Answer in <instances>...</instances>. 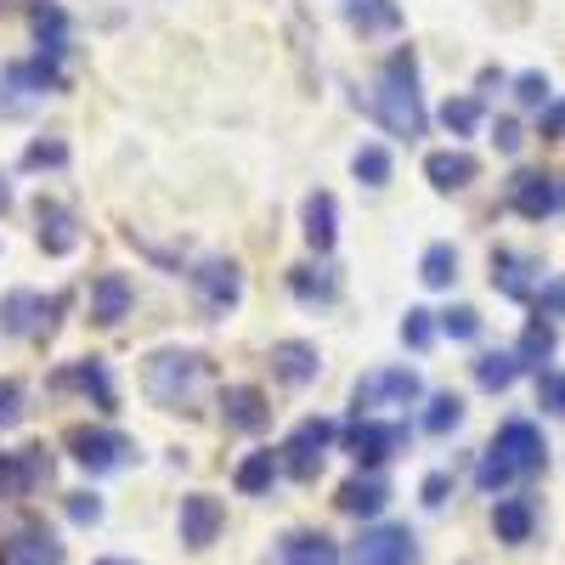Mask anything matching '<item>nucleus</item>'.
Segmentation results:
<instances>
[{
	"instance_id": "39",
	"label": "nucleus",
	"mask_w": 565,
	"mask_h": 565,
	"mask_svg": "<svg viewBox=\"0 0 565 565\" xmlns=\"http://www.w3.org/2000/svg\"><path fill=\"white\" fill-rule=\"evenodd\" d=\"M441 334H452V340H476V334H481V311H476V306H452V311L441 317Z\"/></svg>"
},
{
	"instance_id": "33",
	"label": "nucleus",
	"mask_w": 565,
	"mask_h": 565,
	"mask_svg": "<svg viewBox=\"0 0 565 565\" xmlns=\"http://www.w3.org/2000/svg\"><path fill=\"white\" fill-rule=\"evenodd\" d=\"M514 356H521V367H543L548 356H554V322H526V334H521V345H514Z\"/></svg>"
},
{
	"instance_id": "10",
	"label": "nucleus",
	"mask_w": 565,
	"mask_h": 565,
	"mask_svg": "<svg viewBox=\"0 0 565 565\" xmlns=\"http://www.w3.org/2000/svg\"><path fill=\"white\" fill-rule=\"evenodd\" d=\"M193 295L204 300V311H232L244 300V271H238V260H199V271H193Z\"/></svg>"
},
{
	"instance_id": "40",
	"label": "nucleus",
	"mask_w": 565,
	"mask_h": 565,
	"mask_svg": "<svg viewBox=\"0 0 565 565\" xmlns=\"http://www.w3.org/2000/svg\"><path fill=\"white\" fill-rule=\"evenodd\" d=\"M45 164H68V141H34V148L23 153V170H45Z\"/></svg>"
},
{
	"instance_id": "6",
	"label": "nucleus",
	"mask_w": 565,
	"mask_h": 565,
	"mask_svg": "<svg viewBox=\"0 0 565 565\" xmlns=\"http://www.w3.org/2000/svg\"><path fill=\"white\" fill-rule=\"evenodd\" d=\"M334 436H340V424L334 418H300L295 430H289V441L277 447V458H282V469H289L295 481H317V469H322V458H328V447H334Z\"/></svg>"
},
{
	"instance_id": "42",
	"label": "nucleus",
	"mask_w": 565,
	"mask_h": 565,
	"mask_svg": "<svg viewBox=\"0 0 565 565\" xmlns=\"http://www.w3.org/2000/svg\"><path fill=\"white\" fill-rule=\"evenodd\" d=\"M514 97H521V108H548V74H521Z\"/></svg>"
},
{
	"instance_id": "12",
	"label": "nucleus",
	"mask_w": 565,
	"mask_h": 565,
	"mask_svg": "<svg viewBox=\"0 0 565 565\" xmlns=\"http://www.w3.org/2000/svg\"><path fill=\"white\" fill-rule=\"evenodd\" d=\"M63 306H68V295L40 300V295L18 289V295L0 300V334H34V328H57V311H63Z\"/></svg>"
},
{
	"instance_id": "28",
	"label": "nucleus",
	"mask_w": 565,
	"mask_h": 565,
	"mask_svg": "<svg viewBox=\"0 0 565 565\" xmlns=\"http://www.w3.org/2000/svg\"><path fill=\"white\" fill-rule=\"evenodd\" d=\"M469 367H476V385H481V391H509V385L526 373L514 351H481V356L469 362Z\"/></svg>"
},
{
	"instance_id": "3",
	"label": "nucleus",
	"mask_w": 565,
	"mask_h": 565,
	"mask_svg": "<svg viewBox=\"0 0 565 565\" xmlns=\"http://www.w3.org/2000/svg\"><path fill=\"white\" fill-rule=\"evenodd\" d=\"M373 119H380L391 136H424V125H430V114H424V97H418V63L413 52H396L380 74V85H373Z\"/></svg>"
},
{
	"instance_id": "16",
	"label": "nucleus",
	"mask_w": 565,
	"mask_h": 565,
	"mask_svg": "<svg viewBox=\"0 0 565 565\" xmlns=\"http://www.w3.org/2000/svg\"><path fill=\"white\" fill-rule=\"evenodd\" d=\"M226 526V509L210 498V492H186L181 498V543L186 548H210Z\"/></svg>"
},
{
	"instance_id": "14",
	"label": "nucleus",
	"mask_w": 565,
	"mask_h": 565,
	"mask_svg": "<svg viewBox=\"0 0 565 565\" xmlns=\"http://www.w3.org/2000/svg\"><path fill=\"white\" fill-rule=\"evenodd\" d=\"M221 424L238 430V436H260L271 424V407H266V396L255 385H226L221 391Z\"/></svg>"
},
{
	"instance_id": "1",
	"label": "nucleus",
	"mask_w": 565,
	"mask_h": 565,
	"mask_svg": "<svg viewBox=\"0 0 565 565\" xmlns=\"http://www.w3.org/2000/svg\"><path fill=\"white\" fill-rule=\"evenodd\" d=\"M543 463H548V441H543L537 424L532 418H503V430L492 436V447L476 463V487L481 492H503L509 481L537 476Z\"/></svg>"
},
{
	"instance_id": "7",
	"label": "nucleus",
	"mask_w": 565,
	"mask_h": 565,
	"mask_svg": "<svg viewBox=\"0 0 565 565\" xmlns=\"http://www.w3.org/2000/svg\"><path fill=\"white\" fill-rule=\"evenodd\" d=\"M345 447H351V458L373 476L385 458H396V452L407 447V424H396V418H356L351 430H345Z\"/></svg>"
},
{
	"instance_id": "13",
	"label": "nucleus",
	"mask_w": 565,
	"mask_h": 565,
	"mask_svg": "<svg viewBox=\"0 0 565 565\" xmlns=\"http://www.w3.org/2000/svg\"><path fill=\"white\" fill-rule=\"evenodd\" d=\"M0 565H63V543L52 537L45 521H23L0 548Z\"/></svg>"
},
{
	"instance_id": "49",
	"label": "nucleus",
	"mask_w": 565,
	"mask_h": 565,
	"mask_svg": "<svg viewBox=\"0 0 565 565\" xmlns=\"http://www.w3.org/2000/svg\"><path fill=\"white\" fill-rule=\"evenodd\" d=\"M97 565H130V559H97Z\"/></svg>"
},
{
	"instance_id": "34",
	"label": "nucleus",
	"mask_w": 565,
	"mask_h": 565,
	"mask_svg": "<svg viewBox=\"0 0 565 565\" xmlns=\"http://www.w3.org/2000/svg\"><path fill=\"white\" fill-rule=\"evenodd\" d=\"M458 424H463V396L436 391V396H430V413H424V430H430V436H447V430H458Z\"/></svg>"
},
{
	"instance_id": "44",
	"label": "nucleus",
	"mask_w": 565,
	"mask_h": 565,
	"mask_svg": "<svg viewBox=\"0 0 565 565\" xmlns=\"http://www.w3.org/2000/svg\"><path fill=\"white\" fill-rule=\"evenodd\" d=\"M23 418V385L18 380H0V430H12Z\"/></svg>"
},
{
	"instance_id": "41",
	"label": "nucleus",
	"mask_w": 565,
	"mask_h": 565,
	"mask_svg": "<svg viewBox=\"0 0 565 565\" xmlns=\"http://www.w3.org/2000/svg\"><path fill=\"white\" fill-rule=\"evenodd\" d=\"M537 317H565V277L537 282Z\"/></svg>"
},
{
	"instance_id": "24",
	"label": "nucleus",
	"mask_w": 565,
	"mask_h": 565,
	"mask_svg": "<svg viewBox=\"0 0 565 565\" xmlns=\"http://www.w3.org/2000/svg\"><path fill=\"white\" fill-rule=\"evenodd\" d=\"M340 514H356V521H367V514H380L385 503H391V481L385 476H367V469H362V476H351L345 487H340Z\"/></svg>"
},
{
	"instance_id": "35",
	"label": "nucleus",
	"mask_w": 565,
	"mask_h": 565,
	"mask_svg": "<svg viewBox=\"0 0 565 565\" xmlns=\"http://www.w3.org/2000/svg\"><path fill=\"white\" fill-rule=\"evenodd\" d=\"M351 170H356L362 186H385V181H391V153L380 148V141H367V148H356Z\"/></svg>"
},
{
	"instance_id": "19",
	"label": "nucleus",
	"mask_w": 565,
	"mask_h": 565,
	"mask_svg": "<svg viewBox=\"0 0 565 565\" xmlns=\"http://www.w3.org/2000/svg\"><path fill=\"white\" fill-rule=\"evenodd\" d=\"M34 221H40V249H45V255H74V244H79V221H74L68 204L40 199V204H34Z\"/></svg>"
},
{
	"instance_id": "22",
	"label": "nucleus",
	"mask_w": 565,
	"mask_h": 565,
	"mask_svg": "<svg viewBox=\"0 0 565 565\" xmlns=\"http://www.w3.org/2000/svg\"><path fill=\"white\" fill-rule=\"evenodd\" d=\"M300 226H306V244L317 255L334 249V238H340V204H334V193H311L300 204Z\"/></svg>"
},
{
	"instance_id": "5",
	"label": "nucleus",
	"mask_w": 565,
	"mask_h": 565,
	"mask_svg": "<svg viewBox=\"0 0 565 565\" xmlns=\"http://www.w3.org/2000/svg\"><path fill=\"white\" fill-rule=\"evenodd\" d=\"M424 396V380L413 367H373V373H362L356 380V391H351V407H356V418H373V413H385V407H413Z\"/></svg>"
},
{
	"instance_id": "45",
	"label": "nucleus",
	"mask_w": 565,
	"mask_h": 565,
	"mask_svg": "<svg viewBox=\"0 0 565 565\" xmlns=\"http://www.w3.org/2000/svg\"><path fill=\"white\" fill-rule=\"evenodd\" d=\"M447 492H452V476H441V469H436V476H424V487H418V498L430 503V509H441Z\"/></svg>"
},
{
	"instance_id": "36",
	"label": "nucleus",
	"mask_w": 565,
	"mask_h": 565,
	"mask_svg": "<svg viewBox=\"0 0 565 565\" xmlns=\"http://www.w3.org/2000/svg\"><path fill=\"white\" fill-rule=\"evenodd\" d=\"M402 345H413V351H430V345H436V311L407 306V317H402Z\"/></svg>"
},
{
	"instance_id": "8",
	"label": "nucleus",
	"mask_w": 565,
	"mask_h": 565,
	"mask_svg": "<svg viewBox=\"0 0 565 565\" xmlns=\"http://www.w3.org/2000/svg\"><path fill=\"white\" fill-rule=\"evenodd\" d=\"M509 204L514 215H526V221H548L565 210V175H543V170H521L509 181Z\"/></svg>"
},
{
	"instance_id": "43",
	"label": "nucleus",
	"mask_w": 565,
	"mask_h": 565,
	"mask_svg": "<svg viewBox=\"0 0 565 565\" xmlns=\"http://www.w3.org/2000/svg\"><path fill=\"white\" fill-rule=\"evenodd\" d=\"M68 521H74V526H97V521H103V498L68 492Z\"/></svg>"
},
{
	"instance_id": "48",
	"label": "nucleus",
	"mask_w": 565,
	"mask_h": 565,
	"mask_svg": "<svg viewBox=\"0 0 565 565\" xmlns=\"http://www.w3.org/2000/svg\"><path fill=\"white\" fill-rule=\"evenodd\" d=\"M7 210H12V186H7V181H0V215H7Z\"/></svg>"
},
{
	"instance_id": "18",
	"label": "nucleus",
	"mask_w": 565,
	"mask_h": 565,
	"mask_svg": "<svg viewBox=\"0 0 565 565\" xmlns=\"http://www.w3.org/2000/svg\"><path fill=\"white\" fill-rule=\"evenodd\" d=\"M266 362H271L277 380H282V385H295V391H300V385H311L317 373H322V356H317V345H311V340H277Z\"/></svg>"
},
{
	"instance_id": "29",
	"label": "nucleus",
	"mask_w": 565,
	"mask_h": 565,
	"mask_svg": "<svg viewBox=\"0 0 565 565\" xmlns=\"http://www.w3.org/2000/svg\"><path fill=\"white\" fill-rule=\"evenodd\" d=\"M277 476H282V458H277V452H249L238 469H232V487L249 492V498H260V492H271Z\"/></svg>"
},
{
	"instance_id": "11",
	"label": "nucleus",
	"mask_w": 565,
	"mask_h": 565,
	"mask_svg": "<svg viewBox=\"0 0 565 565\" xmlns=\"http://www.w3.org/2000/svg\"><path fill=\"white\" fill-rule=\"evenodd\" d=\"M40 481H52V452L45 447L0 452V498H29Z\"/></svg>"
},
{
	"instance_id": "15",
	"label": "nucleus",
	"mask_w": 565,
	"mask_h": 565,
	"mask_svg": "<svg viewBox=\"0 0 565 565\" xmlns=\"http://www.w3.org/2000/svg\"><path fill=\"white\" fill-rule=\"evenodd\" d=\"M52 385H57V391H79V396H90L103 413L119 402V396H114V373H108V362H103V356H79V362H68Z\"/></svg>"
},
{
	"instance_id": "38",
	"label": "nucleus",
	"mask_w": 565,
	"mask_h": 565,
	"mask_svg": "<svg viewBox=\"0 0 565 565\" xmlns=\"http://www.w3.org/2000/svg\"><path fill=\"white\" fill-rule=\"evenodd\" d=\"M537 407H548L554 418H565V373H554V367L537 373Z\"/></svg>"
},
{
	"instance_id": "31",
	"label": "nucleus",
	"mask_w": 565,
	"mask_h": 565,
	"mask_svg": "<svg viewBox=\"0 0 565 565\" xmlns=\"http://www.w3.org/2000/svg\"><path fill=\"white\" fill-rule=\"evenodd\" d=\"M29 23H34V40H40V57H52V63H57V57H63L68 18H63L57 7H34V18H29Z\"/></svg>"
},
{
	"instance_id": "47",
	"label": "nucleus",
	"mask_w": 565,
	"mask_h": 565,
	"mask_svg": "<svg viewBox=\"0 0 565 565\" xmlns=\"http://www.w3.org/2000/svg\"><path fill=\"white\" fill-rule=\"evenodd\" d=\"M537 136H548V141H559V136H565V103L543 108V125H537Z\"/></svg>"
},
{
	"instance_id": "25",
	"label": "nucleus",
	"mask_w": 565,
	"mask_h": 565,
	"mask_svg": "<svg viewBox=\"0 0 565 565\" xmlns=\"http://www.w3.org/2000/svg\"><path fill=\"white\" fill-rule=\"evenodd\" d=\"M282 565H340V543L322 537V532H289L277 543Z\"/></svg>"
},
{
	"instance_id": "20",
	"label": "nucleus",
	"mask_w": 565,
	"mask_h": 565,
	"mask_svg": "<svg viewBox=\"0 0 565 565\" xmlns=\"http://www.w3.org/2000/svg\"><path fill=\"white\" fill-rule=\"evenodd\" d=\"M130 277L125 271H103L97 282H90V322H103V328H114V322H125L130 317Z\"/></svg>"
},
{
	"instance_id": "26",
	"label": "nucleus",
	"mask_w": 565,
	"mask_h": 565,
	"mask_svg": "<svg viewBox=\"0 0 565 565\" xmlns=\"http://www.w3.org/2000/svg\"><path fill=\"white\" fill-rule=\"evenodd\" d=\"M345 23L362 34H396L402 29V7L396 0H345Z\"/></svg>"
},
{
	"instance_id": "30",
	"label": "nucleus",
	"mask_w": 565,
	"mask_h": 565,
	"mask_svg": "<svg viewBox=\"0 0 565 565\" xmlns=\"http://www.w3.org/2000/svg\"><path fill=\"white\" fill-rule=\"evenodd\" d=\"M418 277H424V289H452L458 282V249L452 244H430L418 255Z\"/></svg>"
},
{
	"instance_id": "46",
	"label": "nucleus",
	"mask_w": 565,
	"mask_h": 565,
	"mask_svg": "<svg viewBox=\"0 0 565 565\" xmlns=\"http://www.w3.org/2000/svg\"><path fill=\"white\" fill-rule=\"evenodd\" d=\"M492 141H498L503 153H514V148H521L526 136H521V125H514V119H498V125H492Z\"/></svg>"
},
{
	"instance_id": "32",
	"label": "nucleus",
	"mask_w": 565,
	"mask_h": 565,
	"mask_svg": "<svg viewBox=\"0 0 565 565\" xmlns=\"http://www.w3.org/2000/svg\"><path fill=\"white\" fill-rule=\"evenodd\" d=\"M7 85H23V90H63V68H57L52 57L12 63V68H7Z\"/></svg>"
},
{
	"instance_id": "23",
	"label": "nucleus",
	"mask_w": 565,
	"mask_h": 565,
	"mask_svg": "<svg viewBox=\"0 0 565 565\" xmlns=\"http://www.w3.org/2000/svg\"><path fill=\"white\" fill-rule=\"evenodd\" d=\"M289 289H295V300L300 306H334L340 300V271L328 266V260H306V266H295L289 271Z\"/></svg>"
},
{
	"instance_id": "21",
	"label": "nucleus",
	"mask_w": 565,
	"mask_h": 565,
	"mask_svg": "<svg viewBox=\"0 0 565 565\" xmlns=\"http://www.w3.org/2000/svg\"><path fill=\"white\" fill-rule=\"evenodd\" d=\"M424 175H430L436 193H463V186L481 175V164H476V153H463V148H441V153L424 159Z\"/></svg>"
},
{
	"instance_id": "37",
	"label": "nucleus",
	"mask_w": 565,
	"mask_h": 565,
	"mask_svg": "<svg viewBox=\"0 0 565 565\" xmlns=\"http://www.w3.org/2000/svg\"><path fill=\"white\" fill-rule=\"evenodd\" d=\"M441 125L452 130V136H469L481 125V103L476 97H447V108H441Z\"/></svg>"
},
{
	"instance_id": "9",
	"label": "nucleus",
	"mask_w": 565,
	"mask_h": 565,
	"mask_svg": "<svg viewBox=\"0 0 565 565\" xmlns=\"http://www.w3.org/2000/svg\"><path fill=\"white\" fill-rule=\"evenodd\" d=\"M351 565H418V537L407 526H367L351 543Z\"/></svg>"
},
{
	"instance_id": "2",
	"label": "nucleus",
	"mask_w": 565,
	"mask_h": 565,
	"mask_svg": "<svg viewBox=\"0 0 565 565\" xmlns=\"http://www.w3.org/2000/svg\"><path fill=\"white\" fill-rule=\"evenodd\" d=\"M210 385V362L199 351H153L141 362V391L164 413H193Z\"/></svg>"
},
{
	"instance_id": "27",
	"label": "nucleus",
	"mask_w": 565,
	"mask_h": 565,
	"mask_svg": "<svg viewBox=\"0 0 565 565\" xmlns=\"http://www.w3.org/2000/svg\"><path fill=\"white\" fill-rule=\"evenodd\" d=\"M532 526H537V514H532L526 498H498V509H492V532H498V543H526Z\"/></svg>"
},
{
	"instance_id": "17",
	"label": "nucleus",
	"mask_w": 565,
	"mask_h": 565,
	"mask_svg": "<svg viewBox=\"0 0 565 565\" xmlns=\"http://www.w3.org/2000/svg\"><path fill=\"white\" fill-rule=\"evenodd\" d=\"M537 260L521 249H492V289L503 300H537V282H532Z\"/></svg>"
},
{
	"instance_id": "4",
	"label": "nucleus",
	"mask_w": 565,
	"mask_h": 565,
	"mask_svg": "<svg viewBox=\"0 0 565 565\" xmlns=\"http://www.w3.org/2000/svg\"><path fill=\"white\" fill-rule=\"evenodd\" d=\"M63 447L79 469H90V476H114V469H125L136 458V441L125 430H108V424H74L63 436Z\"/></svg>"
}]
</instances>
